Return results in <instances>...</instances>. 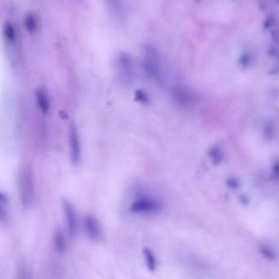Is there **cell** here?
<instances>
[{"instance_id": "obj_3", "label": "cell", "mask_w": 279, "mask_h": 279, "mask_svg": "<svg viewBox=\"0 0 279 279\" xmlns=\"http://www.w3.org/2000/svg\"><path fill=\"white\" fill-rule=\"evenodd\" d=\"M162 204L159 202L150 198H140L131 203L130 210L134 214H153L162 210Z\"/></svg>"}, {"instance_id": "obj_13", "label": "cell", "mask_w": 279, "mask_h": 279, "mask_svg": "<svg viewBox=\"0 0 279 279\" xmlns=\"http://www.w3.org/2000/svg\"><path fill=\"white\" fill-rule=\"evenodd\" d=\"M135 98L144 104H148L149 102H150L148 95L146 94V92L144 91V90H136L135 91Z\"/></svg>"}, {"instance_id": "obj_15", "label": "cell", "mask_w": 279, "mask_h": 279, "mask_svg": "<svg viewBox=\"0 0 279 279\" xmlns=\"http://www.w3.org/2000/svg\"><path fill=\"white\" fill-rule=\"evenodd\" d=\"M19 274H19L18 279H29V277H28V275H27L26 268H20Z\"/></svg>"}, {"instance_id": "obj_7", "label": "cell", "mask_w": 279, "mask_h": 279, "mask_svg": "<svg viewBox=\"0 0 279 279\" xmlns=\"http://www.w3.org/2000/svg\"><path fill=\"white\" fill-rule=\"evenodd\" d=\"M63 213L65 217L66 224L70 236H73L77 228V217L74 206L68 200H64L62 202Z\"/></svg>"}, {"instance_id": "obj_8", "label": "cell", "mask_w": 279, "mask_h": 279, "mask_svg": "<svg viewBox=\"0 0 279 279\" xmlns=\"http://www.w3.org/2000/svg\"><path fill=\"white\" fill-rule=\"evenodd\" d=\"M36 102L43 114H47L50 110V100L44 90L38 88L36 91Z\"/></svg>"}, {"instance_id": "obj_9", "label": "cell", "mask_w": 279, "mask_h": 279, "mask_svg": "<svg viewBox=\"0 0 279 279\" xmlns=\"http://www.w3.org/2000/svg\"><path fill=\"white\" fill-rule=\"evenodd\" d=\"M142 256H144V260H145L146 267L148 268L149 271L154 272L158 268V261H156V258L152 250L148 248H144Z\"/></svg>"}, {"instance_id": "obj_12", "label": "cell", "mask_w": 279, "mask_h": 279, "mask_svg": "<svg viewBox=\"0 0 279 279\" xmlns=\"http://www.w3.org/2000/svg\"><path fill=\"white\" fill-rule=\"evenodd\" d=\"M25 26L30 32H36L38 28V20L33 12H27L24 18Z\"/></svg>"}, {"instance_id": "obj_2", "label": "cell", "mask_w": 279, "mask_h": 279, "mask_svg": "<svg viewBox=\"0 0 279 279\" xmlns=\"http://www.w3.org/2000/svg\"><path fill=\"white\" fill-rule=\"evenodd\" d=\"M144 68L146 74L153 80H160V62L154 48L146 45L144 48Z\"/></svg>"}, {"instance_id": "obj_10", "label": "cell", "mask_w": 279, "mask_h": 279, "mask_svg": "<svg viewBox=\"0 0 279 279\" xmlns=\"http://www.w3.org/2000/svg\"><path fill=\"white\" fill-rule=\"evenodd\" d=\"M2 34L8 44L15 43L16 40V32L14 26L10 22H5L2 27Z\"/></svg>"}, {"instance_id": "obj_11", "label": "cell", "mask_w": 279, "mask_h": 279, "mask_svg": "<svg viewBox=\"0 0 279 279\" xmlns=\"http://www.w3.org/2000/svg\"><path fill=\"white\" fill-rule=\"evenodd\" d=\"M54 246L58 253H64L66 250V241L61 230H58L54 235Z\"/></svg>"}, {"instance_id": "obj_4", "label": "cell", "mask_w": 279, "mask_h": 279, "mask_svg": "<svg viewBox=\"0 0 279 279\" xmlns=\"http://www.w3.org/2000/svg\"><path fill=\"white\" fill-rule=\"evenodd\" d=\"M117 68L120 76L124 83H130L134 79L133 60L126 52H120L117 56Z\"/></svg>"}, {"instance_id": "obj_14", "label": "cell", "mask_w": 279, "mask_h": 279, "mask_svg": "<svg viewBox=\"0 0 279 279\" xmlns=\"http://www.w3.org/2000/svg\"><path fill=\"white\" fill-rule=\"evenodd\" d=\"M260 252L264 254V256L270 260H275L276 257H277L276 252L272 250V249H271V248H268V246H261Z\"/></svg>"}, {"instance_id": "obj_1", "label": "cell", "mask_w": 279, "mask_h": 279, "mask_svg": "<svg viewBox=\"0 0 279 279\" xmlns=\"http://www.w3.org/2000/svg\"><path fill=\"white\" fill-rule=\"evenodd\" d=\"M20 202L23 207L28 208L32 206L34 198V180L28 170L22 171L18 180Z\"/></svg>"}, {"instance_id": "obj_5", "label": "cell", "mask_w": 279, "mask_h": 279, "mask_svg": "<svg viewBox=\"0 0 279 279\" xmlns=\"http://www.w3.org/2000/svg\"><path fill=\"white\" fill-rule=\"evenodd\" d=\"M69 144H70V160L74 164H78L81 158V141L80 134L74 124L69 128Z\"/></svg>"}, {"instance_id": "obj_6", "label": "cell", "mask_w": 279, "mask_h": 279, "mask_svg": "<svg viewBox=\"0 0 279 279\" xmlns=\"http://www.w3.org/2000/svg\"><path fill=\"white\" fill-rule=\"evenodd\" d=\"M84 230L86 234L88 235L92 241H99L102 238V226L94 216H87L84 220Z\"/></svg>"}]
</instances>
